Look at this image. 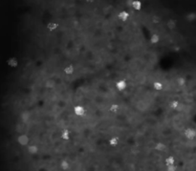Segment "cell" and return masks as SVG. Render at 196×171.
<instances>
[{
    "instance_id": "obj_27",
    "label": "cell",
    "mask_w": 196,
    "mask_h": 171,
    "mask_svg": "<svg viewBox=\"0 0 196 171\" xmlns=\"http://www.w3.org/2000/svg\"><path fill=\"white\" fill-rule=\"evenodd\" d=\"M133 1H134V0H126V6H127V7H131V8H132Z\"/></svg>"
},
{
    "instance_id": "obj_10",
    "label": "cell",
    "mask_w": 196,
    "mask_h": 171,
    "mask_svg": "<svg viewBox=\"0 0 196 171\" xmlns=\"http://www.w3.org/2000/svg\"><path fill=\"white\" fill-rule=\"evenodd\" d=\"M47 28H48L49 31L53 32V31H55V30H57V28H59V24L55 23V22H49L48 25H47Z\"/></svg>"
},
{
    "instance_id": "obj_9",
    "label": "cell",
    "mask_w": 196,
    "mask_h": 171,
    "mask_svg": "<svg viewBox=\"0 0 196 171\" xmlns=\"http://www.w3.org/2000/svg\"><path fill=\"white\" fill-rule=\"evenodd\" d=\"M132 8L136 11H140L142 9V2L140 0H134L132 4Z\"/></svg>"
},
{
    "instance_id": "obj_3",
    "label": "cell",
    "mask_w": 196,
    "mask_h": 171,
    "mask_svg": "<svg viewBox=\"0 0 196 171\" xmlns=\"http://www.w3.org/2000/svg\"><path fill=\"white\" fill-rule=\"evenodd\" d=\"M7 64H8V66H10L11 68H16L18 66V60H17L16 57H12L7 60Z\"/></svg>"
},
{
    "instance_id": "obj_23",
    "label": "cell",
    "mask_w": 196,
    "mask_h": 171,
    "mask_svg": "<svg viewBox=\"0 0 196 171\" xmlns=\"http://www.w3.org/2000/svg\"><path fill=\"white\" fill-rule=\"evenodd\" d=\"M177 83H178V85L183 86V85H185V83H186V79H185L184 78H177Z\"/></svg>"
},
{
    "instance_id": "obj_28",
    "label": "cell",
    "mask_w": 196,
    "mask_h": 171,
    "mask_svg": "<svg viewBox=\"0 0 196 171\" xmlns=\"http://www.w3.org/2000/svg\"><path fill=\"white\" fill-rule=\"evenodd\" d=\"M86 2H88V3H92V2H94V0H86Z\"/></svg>"
},
{
    "instance_id": "obj_14",
    "label": "cell",
    "mask_w": 196,
    "mask_h": 171,
    "mask_svg": "<svg viewBox=\"0 0 196 171\" xmlns=\"http://www.w3.org/2000/svg\"><path fill=\"white\" fill-rule=\"evenodd\" d=\"M64 72L66 75H72L74 73V67L73 65H69V66H66L64 68Z\"/></svg>"
},
{
    "instance_id": "obj_18",
    "label": "cell",
    "mask_w": 196,
    "mask_h": 171,
    "mask_svg": "<svg viewBox=\"0 0 196 171\" xmlns=\"http://www.w3.org/2000/svg\"><path fill=\"white\" fill-rule=\"evenodd\" d=\"M70 138V132L68 130H64L62 133H61V139L63 140H69Z\"/></svg>"
},
{
    "instance_id": "obj_12",
    "label": "cell",
    "mask_w": 196,
    "mask_h": 171,
    "mask_svg": "<svg viewBox=\"0 0 196 171\" xmlns=\"http://www.w3.org/2000/svg\"><path fill=\"white\" fill-rule=\"evenodd\" d=\"M187 20L190 21V22H192V21H195L196 20V12H193V13H190L187 14Z\"/></svg>"
},
{
    "instance_id": "obj_5",
    "label": "cell",
    "mask_w": 196,
    "mask_h": 171,
    "mask_svg": "<svg viewBox=\"0 0 196 171\" xmlns=\"http://www.w3.org/2000/svg\"><path fill=\"white\" fill-rule=\"evenodd\" d=\"M74 112L77 116H83L85 114V109L83 106H81V105H77L74 108Z\"/></svg>"
},
{
    "instance_id": "obj_20",
    "label": "cell",
    "mask_w": 196,
    "mask_h": 171,
    "mask_svg": "<svg viewBox=\"0 0 196 171\" xmlns=\"http://www.w3.org/2000/svg\"><path fill=\"white\" fill-rule=\"evenodd\" d=\"M60 166L63 170H67V169H69V167H70L69 163L67 161H65V160H63V161L60 163Z\"/></svg>"
},
{
    "instance_id": "obj_13",
    "label": "cell",
    "mask_w": 196,
    "mask_h": 171,
    "mask_svg": "<svg viewBox=\"0 0 196 171\" xmlns=\"http://www.w3.org/2000/svg\"><path fill=\"white\" fill-rule=\"evenodd\" d=\"M55 85H56V82L52 81V79H48V81L45 82V87L48 89H53L54 87H55Z\"/></svg>"
},
{
    "instance_id": "obj_11",
    "label": "cell",
    "mask_w": 196,
    "mask_h": 171,
    "mask_svg": "<svg viewBox=\"0 0 196 171\" xmlns=\"http://www.w3.org/2000/svg\"><path fill=\"white\" fill-rule=\"evenodd\" d=\"M155 148H156V150L164 152V151H166V145L165 143H158L157 144L155 145Z\"/></svg>"
},
{
    "instance_id": "obj_26",
    "label": "cell",
    "mask_w": 196,
    "mask_h": 171,
    "mask_svg": "<svg viewBox=\"0 0 196 171\" xmlns=\"http://www.w3.org/2000/svg\"><path fill=\"white\" fill-rule=\"evenodd\" d=\"M177 169V166L174 165H168V171H175Z\"/></svg>"
},
{
    "instance_id": "obj_24",
    "label": "cell",
    "mask_w": 196,
    "mask_h": 171,
    "mask_svg": "<svg viewBox=\"0 0 196 171\" xmlns=\"http://www.w3.org/2000/svg\"><path fill=\"white\" fill-rule=\"evenodd\" d=\"M160 21H161V17L158 16H152V22L155 23V24H158L160 23Z\"/></svg>"
},
{
    "instance_id": "obj_21",
    "label": "cell",
    "mask_w": 196,
    "mask_h": 171,
    "mask_svg": "<svg viewBox=\"0 0 196 171\" xmlns=\"http://www.w3.org/2000/svg\"><path fill=\"white\" fill-rule=\"evenodd\" d=\"M119 109H120V106L118 104H112L110 106V108H109V110L112 113H117L119 111Z\"/></svg>"
},
{
    "instance_id": "obj_19",
    "label": "cell",
    "mask_w": 196,
    "mask_h": 171,
    "mask_svg": "<svg viewBox=\"0 0 196 171\" xmlns=\"http://www.w3.org/2000/svg\"><path fill=\"white\" fill-rule=\"evenodd\" d=\"M153 88L155 90H157V91H160V90L163 89V84L160 81H155L153 83Z\"/></svg>"
},
{
    "instance_id": "obj_8",
    "label": "cell",
    "mask_w": 196,
    "mask_h": 171,
    "mask_svg": "<svg viewBox=\"0 0 196 171\" xmlns=\"http://www.w3.org/2000/svg\"><path fill=\"white\" fill-rule=\"evenodd\" d=\"M38 146L37 145H30V146L28 147V153H30V154H32V155H34V154H37L38 153Z\"/></svg>"
},
{
    "instance_id": "obj_22",
    "label": "cell",
    "mask_w": 196,
    "mask_h": 171,
    "mask_svg": "<svg viewBox=\"0 0 196 171\" xmlns=\"http://www.w3.org/2000/svg\"><path fill=\"white\" fill-rule=\"evenodd\" d=\"M166 165H174L175 163V160H174L173 157H168V159L166 160Z\"/></svg>"
},
{
    "instance_id": "obj_17",
    "label": "cell",
    "mask_w": 196,
    "mask_h": 171,
    "mask_svg": "<svg viewBox=\"0 0 196 171\" xmlns=\"http://www.w3.org/2000/svg\"><path fill=\"white\" fill-rule=\"evenodd\" d=\"M119 143V139L118 138H111V139L109 140V144L111 145V146H116V145H118Z\"/></svg>"
},
{
    "instance_id": "obj_4",
    "label": "cell",
    "mask_w": 196,
    "mask_h": 171,
    "mask_svg": "<svg viewBox=\"0 0 196 171\" xmlns=\"http://www.w3.org/2000/svg\"><path fill=\"white\" fill-rule=\"evenodd\" d=\"M20 119L23 122H29V119H30V117H31V114H30V112H28V111H23V112H21L20 113Z\"/></svg>"
},
{
    "instance_id": "obj_15",
    "label": "cell",
    "mask_w": 196,
    "mask_h": 171,
    "mask_svg": "<svg viewBox=\"0 0 196 171\" xmlns=\"http://www.w3.org/2000/svg\"><path fill=\"white\" fill-rule=\"evenodd\" d=\"M168 28L170 29V30H173V29H175L176 28V21L173 20V19L168 20Z\"/></svg>"
},
{
    "instance_id": "obj_6",
    "label": "cell",
    "mask_w": 196,
    "mask_h": 171,
    "mask_svg": "<svg viewBox=\"0 0 196 171\" xmlns=\"http://www.w3.org/2000/svg\"><path fill=\"white\" fill-rule=\"evenodd\" d=\"M118 17H119V19L120 20H122V21H126L128 19V17H129V13H127V12H125V11H122V12H121V13H119V14H118Z\"/></svg>"
},
{
    "instance_id": "obj_2",
    "label": "cell",
    "mask_w": 196,
    "mask_h": 171,
    "mask_svg": "<svg viewBox=\"0 0 196 171\" xmlns=\"http://www.w3.org/2000/svg\"><path fill=\"white\" fill-rule=\"evenodd\" d=\"M184 135H185V137L187 138V139L192 140V139H194V138H195L196 132H195V130L192 129V128H187L186 130H185Z\"/></svg>"
},
{
    "instance_id": "obj_16",
    "label": "cell",
    "mask_w": 196,
    "mask_h": 171,
    "mask_svg": "<svg viewBox=\"0 0 196 171\" xmlns=\"http://www.w3.org/2000/svg\"><path fill=\"white\" fill-rule=\"evenodd\" d=\"M159 40H160V37H159V35H158L154 34V35H151V37H150V41H151V43H153V44H156V43H158V42H159Z\"/></svg>"
},
{
    "instance_id": "obj_7",
    "label": "cell",
    "mask_w": 196,
    "mask_h": 171,
    "mask_svg": "<svg viewBox=\"0 0 196 171\" xmlns=\"http://www.w3.org/2000/svg\"><path fill=\"white\" fill-rule=\"evenodd\" d=\"M116 87H117V89L119 91L125 90L126 88V82H125V81H123V79H122V81H119L117 82V84H116Z\"/></svg>"
},
{
    "instance_id": "obj_25",
    "label": "cell",
    "mask_w": 196,
    "mask_h": 171,
    "mask_svg": "<svg viewBox=\"0 0 196 171\" xmlns=\"http://www.w3.org/2000/svg\"><path fill=\"white\" fill-rule=\"evenodd\" d=\"M170 107H171L172 109H176L178 106H179V102H178L177 100H173V101H171V102H170Z\"/></svg>"
},
{
    "instance_id": "obj_1",
    "label": "cell",
    "mask_w": 196,
    "mask_h": 171,
    "mask_svg": "<svg viewBox=\"0 0 196 171\" xmlns=\"http://www.w3.org/2000/svg\"><path fill=\"white\" fill-rule=\"evenodd\" d=\"M29 137L27 135H25V134H20V135L17 137V143L18 144L22 145V146H25V145H27L29 143Z\"/></svg>"
}]
</instances>
